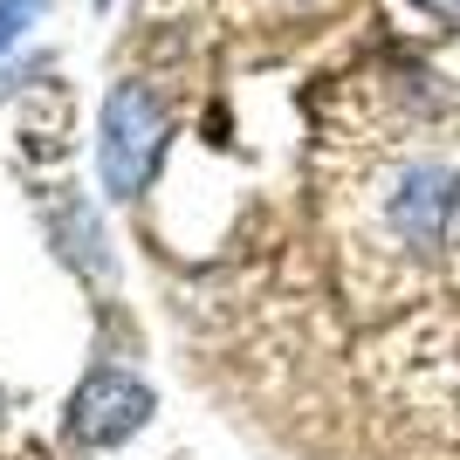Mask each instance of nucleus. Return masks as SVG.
<instances>
[{
	"instance_id": "1",
	"label": "nucleus",
	"mask_w": 460,
	"mask_h": 460,
	"mask_svg": "<svg viewBox=\"0 0 460 460\" xmlns=\"http://www.w3.org/2000/svg\"><path fill=\"white\" fill-rule=\"evenodd\" d=\"M447 207H454V172H440L433 158L392 165V172H378L358 192L371 241L392 261H426L433 248H447Z\"/></svg>"
},
{
	"instance_id": "2",
	"label": "nucleus",
	"mask_w": 460,
	"mask_h": 460,
	"mask_svg": "<svg viewBox=\"0 0 460 460\" xmlns=\"http://www.w3.org/2000/svg\"><path fill=\"white\" fill-rule=\"evenodd\" d=\"M165 137H172V117L158 103L145 83H117L111 103H103V145H96V165H103V186L111 199H131L145 192L152 179L158 152H165Z\"/></svg>"
},
{
	"instance_id": "3",
	"label": "nucleus",
	"mask_w": 460,
	"mask_h": 460,
	"mask_svg": "<svg viewBox=\"0 0 460 460\" xmlns=\"http://www.w3.org/2000/svg\"><path fill=\"white\" fill-rule=\"evenodd\" d=\"M145 420H152V392H145V378H131V371H117V365H96L76 385V399H69V440L90 447V454L131 440Z\"/></svg>"
},
{
	"instance_id": "4",
	"label": "nucleus",
	"mask_w": 460,
	"mask_h": 460,
	"mask_svg": "<svg viewBox=\"0 0 460 460\" xmlns=\"http://www.w3.org/2000/svg\"><path fill=\"white\" fill-rule=\"evenodd\" d=\"M447 248H454V261H460V172H454V207H447Z\"/></svg>"
},
{
	"instance_id": "5",
	"label": "nucleus",
	"mask_w": 460,
	"mask_h": 460,
	"mask_svg": "<svg viewBox=\"0 0 460 460\" xmlns=\"http://www.w3.org/2000/svg\"><path fill=\"white\" fill-rule=\"evenodd\" d=\"M433 21H447V28H460V0H420Z\"/></svg>"
}]
</instances>
